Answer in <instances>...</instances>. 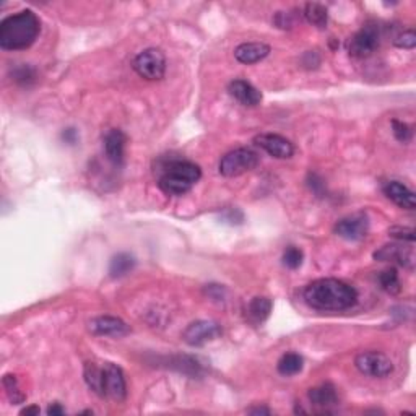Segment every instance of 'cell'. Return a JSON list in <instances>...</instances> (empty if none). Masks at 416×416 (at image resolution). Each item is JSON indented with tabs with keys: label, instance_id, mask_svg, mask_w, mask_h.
I'll list each match as a JSON object with an SVG mask.
<instances>
[{
	"label": "cell",
	"instance_id": "7",
	"mask_svg": "<svg viewBox=\"0 0 416 416\" xmlns=\"http://www.w3.org/2000/svg\"><path fill=\"white\" fill-rule=\"evenodd\" d=\"M356 369L361 374L374 379H384L393 373V363L391 358L381 351H363L355 360Z\"/></svg>",
	"mask_w": 416,
	"mask_h": 416
},
{
	"label": "cell",
	"instance_id": "15",
	"mask_svg": "<svg viewBox=\"0 0 416 416\" xmlns=\"http://www.w3.org/2000/svg\"><path fill=\"white\" fill-rule=\"evenodd\" d=\"M105 153L107 160L114 164V166H120L124 163L125 155V143H127V137L119 129H111L105 135Z\"/></svg>",
	"mask_w": 416,
	"mask_h": 416
},
{
	"label": "cell",
	"instance_id": "37",
	"mask_svg": "<svg viewBox=\"0 0 416 416\" xmlns=\"http://www.w3.org/2000/svg\"><path fill=\"white\" fill-rule=\"evenodd\" d=\"M312 56H314V57H316V62H320V59H319V56H317V54H316V52H312V51H309V52H307V54H306V57H312ZM316 62H314V67H317V65H319V64H316ZM311 64H312V59H311L309 62H306V64H304V65L311 67Z\"/></svg>",
	"mask_w": 416,
	"mask_h": 416
},
{
	"label": "cell",
	"instance_id": "31",
	"mask_svg": "<svg viewBox=\"0 0 416 416\" xmlns=\"http://www.w3.org/2000/svg\"><path fill=\"white\" fill-rule=\"evenodd\" d=\"M307 186L311 187V190L314 192L317 197H324L325 184H324V181H322V177L319 176V174L311 173L309 177H307Z\"/></svg>",
	"mask_w": 416,
	"mask_h": 416
},
{
	"label": "cell",
	"instance_id": "2",
	"mask_svg": "<svg viewBox=\"0 0 416 416\" xmlns=\"http://www.w3.org/2000/svg\"><path fill=\"white\" fill-rule=\"evenodd\" d=\"M158 173V186L166 195H184L202 177V169L199 164L189 160L163 158L156 166Z\"/></svg>",
	"mask_w": 416,
	"mask_h": 416
},
{
	"label": "cell",
	"instance_id": "33",
	"mask_svg": "<svg viewBox=\"0 0 416 416\" xmlns=\"http://www.w3.org/2000/svg\"><path fill=\"white\" fill-rule=\"evenodd\" d=\"M62 140H64L67 145H75V143H77V140H78L77 131H75L74 127L65 129V131L62 132Z\"/></svg>",
	"mask_w": 416,
	"mask_h": 416
},
{
	"label": "cell",
	"instance_id": "32",
	"mask_svg": "<svg viewBox=\"0 0 416 416\" xmlns=\"http://www.w3.org/2000/svg\"><path fill=\"white\" fill-rule=\"evenodd\" d=\"M294 23H296V20H294L293 13L289 12H278L275 15V25L278 26V28H293Z\"/></svg>",
	"mask_w": 416,
	"mask_h": 416
},
{
	"label": "cell",
	"instance_id": "25",
	"mask_svg": "<svg viewBox=\"0 0 416 416\" xmlns=\"http://www.w3.org/2000/svg\"><path fill=\"white\" fill-rule=\"evenodd\" d=\"M379 285L388 294H399L402 292L400 278L395 268H387V270L381 272L379 274Z\"/></svg>",
	"mask_w": 416,
	"mask_h": 416
},
{
	"label": "cell",
	"instance_id": "30",
	"mask_svg": "<svg viewBox=\"0 0 416 416\" xmlns=\"http://www.w3.org/2000/svg\"><path fill=\"white\" fill-rule=\"evenodd\" d=\"M397 47L400 49H413L416 46V34L413 30H406L404 33H400L393 41Z\"/></svg>",
	"mask_w": 416,
	"mask_h": 416
},
{
	"label": "cell",
	"instance_id": "6",
	"mask_svg": "<svg viewBox=\"0 0 416 416\" xmlns=\"http://www.w3.org/2000/svg\"><path fill=\"white\" fill-rule=\"evenodd\" d=\"M132 67L142 78L158 82L166 74V57L160 49L149 47L133 57Z\"/></svg>",
	"mask_w": 416,
	"mask_h": 416
},
{
	"label": "cell",
	"instance_id": "12",
	"mask_svg": "<svg viewBox=\"0 0 416 416\" xmlns=\"http://www.w3.org/2000/svg\"><path fill=\"white\" fill-rule=\"evenodd\" d=\"M89 332L98 337H114L120 338L131 333V327L122 319L114 316H100L89 320Z\"/></svg>",
	"mask_w": 416,
	"mask_h": 416
},
{
	"label": "cell",
	"instance_id": "3",
	"mask_svg": "<svg viewBox=\"0 0 416 416\" xmlns=\"http://www.w3.org/2000/svg\"><path fill=\"white\" fill-rule=\"evenodd\" d=\"M41 33V21L31 10H21L0 23V47L3 51H25Z\"/></svg>",
	"mask_w": 416,
	"mask_h": 416
},
{
	"label": "cell",
	"instance_id": "16",
	"mask_svg": "<svg viewBox=\"0 0 416 416\" xmlns=\"http://www.w3.org/2000/svg\"><path fill=\"white\" fill-rule=\"evenodd\" d=\"M384 194H386L388 200H392L393 204L399 205L400 208L415 210L416 207L415 192L399 181L386 182V184H384Z\"/></svg>",
	"mask_w": 416,
	"mask_h": 416
},
{
	"label": "cell",
	"instance_id": "22",
	"mask_svg": "<svg viewBox=\"0 0 416 416\" xmlns=\"http://www.w3.org/2000/svg\"><path fill=\"white\" fill-rule=\"evenodd\" d=\"M304 366V360L303 356L299 355V353H285L283 356L280 358L278 364H276V369H278V373L281 375H286V377H289V375H296L303 371Z\"/></svg>",
	"mask_w": 416,
	"mask_h": 416
},
{
	"label": "cell",
	"instance_id": "28",
	"mask_svg": "<svg viewBox=\"0 0 416 416\" xmlns=\"http://www.w3.org/2000/svg\"><path fill=\"white\" fill-rule=\"evenodd\" d=\"M392 131L395 138L402 143H408L413 137V131L408 124L402 122V120H392Z\"/></svg>",
	"mask_w": 416,
	"mask_h": 416
},
{
	"label": "cell",
	"instance_id": "8",
	"mask_svg": "<svg viewBox=\"0 0 416 416\" xmlns=\"http://www.w3.org/2000/svg\"><path fill=\"white\" fill-rule=\"evenodd\" d=\"M223 330L218 322L213 320H195L182 332V340L189 347H204L221 337Z\"/></svg>",
	"mask_w": 416,
	"mask_h": 416
},
{
	"label": "cell",
	"instance_id": "18",
	"mask_svg": "<svg viewBox=\"0 0 416 416\" xmlns=\"http://www.w3.org/2000/svg\"><path fill=\"white\" fill-rule=\"evenodd\" d=\"M272 307H274L272 299L265 296L254 298L252 301L248 304V307H245V319L252 325H262L263 322L270 317Z\"/></svg>",
	"mask_w": 416,
	"mask_h": 416
},
{
	"label": "cell",
	"instance_id": "21",
	"mask_svg": "<svg viewBox=\"0 0 416 416\" xmlns=\"http://www.w3.org/2000/svg\"><path fill=\"white\" fill-rule=\"evenodd\" d=\"M303 15L311 25H314L316 28H319V30L327 28L329 10H327V7L322 6V3H317V2L306 3Z\"/></svg>",
	"mask_w": 416,
	"mask_h": 416
},
{
	"label": "cell",
	"instance_id": "24",
	"mask_svg": "<svg viewBox=\"0 0 416 416\" xmlns=\"http://www.w3.org/2000/svg\"><path fill=\"white\" fill-rule=\"evenodd\" d=\"M2 384H3V388H6V392H7L8 400H10L13 405L23 404V402L26 400V395L21 392L17 375L6 374L2 379Z\"/></svg>",
	"mask_w": 416,
	"mask_h": 416
},
{
	"label": "cell",
	"instance_id": "4",
	"mask_svg": "<svg viewBox=\"0 0 416 416\" xmlns=\"http://www.w3.org/2000/svg\"><path fill=\"white\" fill-rule=\"evenodd\" d=\"M259 161L261 156L252 149H236L223 156L218 171L225 177H238L256 169Z\"/></svg>",
	"mask_w": 416,
	"mask_h": 416
},
{
	"label": "cell",
	"instance_id": "19",
	"mask_svg": "<svg viewBox=\"0 0 416 416\" xmlns=\"http://www.w3.org/2000/svg\"><path fill=\"white\" fill-rule=\"evenodd\" d=\"M307 399H309L311 405L320 406V408H329V406L338 404V393L332 384H322V386L309 388Z\"/></svg>",
	"mask_w": 416,
	"mask_h": 416
},
{
	"label": "cell",
	"instance_id": "23",
	"mask_svg": "<svg viewBox=\"0 0 416 416\" xmlns=\"http://www.w3.org/2000/svg\"><path fill=\"white\" fill-rule=\"evenodd\" d=\"M83 377L89 391L95 392L98 397H105V391H102V368L96 366L95 363H87L83 369Z\"/></svg>",
	"mask_w": 416,
	"mask_h": 416
},
{
	"label": "cell",
	"instance_id": "17",
	"mask_svg": "<svg viewBox=\"0 0 416 416\" xmlns=\"http://www.w3.org/2000/svg\"><path fill=\"white\" fill-rule=\"evenodd\" d=\"M270 51V46L265 43H243L234 49V57L241 64L252 65L265 59Z\"/></svg>",
	"mask_w": 416,
	"mask_h": 416
},
{
	"label": "cell",
	"instance_id": "5",
	"mask_svg": "<svg viewBox=\"0 0 416 416\" xmlns=\"http://www.w3.org/2000/svg\"><path fill=\"white\" fill-rule=\"evenodd\" d=\"M382 39V28L377 23L364 25L360 31H356L348 41V54L355 59H364L373 56L379 47Z\"/></svg>",
	"mask_w": 416,
	"mask_h": 416
},
{
	"label": "cell",
	"instance_id": "13",
	"mask_svg": "<svg viewBox=\"0 0 416 416\" xmlns=\"http://www.w3.org/2000/svg\"><path fill=\"white\" fill-rule=\"evenodd\" d=\"M374 259L375 261L381 262H395L399 265L410 268L413 270L415 268V249L413 245L410 248H405L404 244L397 243V244H387L382 245L377 252H374Z\"/></svg>",
	"mask_w": 416,
	"mask_h": 416
},
{
	"label": "cell",
	"instance_id": "1",
	"mask_svg": "<svg viewBox=\"0 0 416 416\" xmlns=\"http://www.w3.org/2000/svg\"><path fill=\"white\" fill-rule=\"evenodd\" d=\"M303 298L304 303L316 311L340 312L355 306L358 303V292L342 280L320 278L304 288Z\"/></svg>",
	"mask_w": 416,
	"mask_h": 416
},
{
	"label": "cell",
	"instance_id": "11",
	"mask_svg": "<svg viewBox=\"0 0 416 416\" xmlns=\"http://www.w3.org/2000/svg\"><path fill=\"white\" fill-rule=\"evenodd\" d=\"M254 143L276 160H288L294 155L293 143L278 133H261L254 138Z\"/></svg>",
	"mask_w": 416,
	"mask_h": 416
},
{
	"label": "cell",
	"instance_id": "36",
	"mask_svg": "<svg viewBox=\"0 0 416 416\" xmlns=\"http://www.w3.org/2000/svg\"><path fill=\"white\" fill-rule=\"evenodd\" d=\"M39 406H28V408H25V410H21V415H39Z\"/></svg>",
	"mask_w": 416,
	"mask_h": 416
},
{
	"label": "cell",
	"instance_id": "20",
	"mask_svg": "<svg viewBox=\"0 0 416 416\" xmlns=\"http://www.w3.org/2000/svg\"><path fill=\"white\" fill-rule=\"evenodd\" d=\"M135 257L127 252H120L111 259L109 275L113 278H122V276L131 274L133 268H135Z\"/></svg>",
	"mask_w": 416,
	"mask_h": 416
},
{
	"label": "cell",
	"instance_id": "29",
	"mask_svg": "<svg viewBox=\"0 0 416 416\" xmlns=\"http://www.w3.org/2000/svg\"><path fill=\"white\" fill-rule=\"evenodd\" d=\"M388 234L392 236L393 239H397V241H402V243H410V244H413L415 243V230L413 228H402V226H393V228H391V230H388Z\"/></svg>",
	"mask_w": 416,
	"mask_h": 416
},
{
	"label": "cell",
	"instance_id": "10",
	"mask_svg": "<svg viewBox=\"0 0 416 416\" xmlns=\"http://www.w3.org/2000/svg\"><path fill=\"white\" fill-rule=\"evenodd\" d=\"M335 234L347 241H361L369 232V218L366 213H353L335 225Z\"/></svg>",
	"mask_w": 416,
	"mask_h": 416
},
{
	"label": "cell",
	"instance_id": "27",
	"mask_svg": "<svg viewBox=\"0 0 416 416\" xmlns=\"http://www.w3.org/2000/svg\"><path fill=\"white\" fill-rule=\"evenodd\" d=\"M281 261H283V265L286 268H289V270H296V268L303 265L304 254L301 249L296 248V245H288V248L285 249Z\"/></svg>",
	"mask_w": 416,
	"mask_h": 416
},
{
	"label": "cell",
	"instance_id": "26",
	"mask_svg": "<svg viewBox=\"0 0 416 416\" xmlns=\"http://www.w3.org/2000/svg\"><path fill=\"white\" fill-rule=\"evenodd\" d=\"M36 70L33 67L30 65H18L15 69L12 70V80L18 85H21V87H30V85H33L36 82Z\"/></svg>",
	"mask_w": 416,
	"mask_h": 416
},
{
	"label": "cell",
	"instance_id": "35",
	"mask_svg": "<svg viewBox=\"0 0 416 416\" xmlns=\"http://www.w3.org/2000/svg\"><path fill=\"white\" fill-rule=\"evenodd\" d=\"M249 415H270L272 411L267 408V406H254V408L248 410Z\"/></svg>",
	"mask_w": 416,
	"mask_h": 416
},
{
	"label": "cell",
	"instance_id": "34",
	"mask_svg": "<svg viewBox=\"0 0 416 416\" xmlns=\"http://www.w3.org/2000/svg\"><path fill=\"white\" fill-rule=\"evenodd\" d=\"M64 413H65V410H64V406H62L61 404H52V405H49L47 415L57 416V415H64Z\"/></svg>",
	"mask_w": 416,
	"mask_h": 416
},
{
	"label": "cell",
	"instance_id": "14",
	"mask_svg": "<svg viewBox=\"0 0 416 416\" xmlns=\"http://www.w3.org/2000/svg\"><path fill=\"white\" fill-rule=\"evenodd\" d=\"M228 91H230V95L243 106L256 107L262 102V93L259 91L252 83L245 82V80H232V82L228 85Z\"/></svg>",
	"mask_w": 416,
	"mask_h": 416
},
{
	"label": "cell",
	"instance_id": "9",
	"mask_svg": "<svg viewBox=\"0 0 416 416\" xmlns=\"http://www.w3.org/2000/svg\"><path fill=\"white\" fill-rule=\"evenodd\" d=\"M102 391L106 399L114 402H124L127 397V384L122 369L114 363H105L102 366Z\"/></svg>",
	"mask_w": 416,
	"mask_h": 416
}]
</instances>
